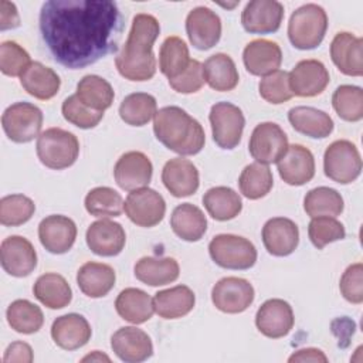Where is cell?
Wrapping results in <instances>:
<instances>
[{
    "instance_id": "cell-1",
    "label": "cell",
    "mask_w": 363,
    "mask_h": 363,
    "mask_svg": "<svg viewBox=\"0 0 363 363\" xmlns=\"http://www.w3.org/2000/svg\"><path fill=\"white\" fill-rule=\"evenodd\" d=\"M38 24L52 58L69 69L116 52L123 30L118 4L109 0H48Z\"/></svg>"
},
{
    "instance_id": "cell-2",
    "label": "cell",
    "mask_w": 363,
    "mask_h": 363,
    "mask_svg": "<svg viewBox=\"0 0 363 363\" xmlns=\"http://www.w3.org/2000/svg\"><path fill=\"white\" fill-rule=\"evenodd\" d=\"M160 33V24L152 14L139 13L132 20L128 38L115 58L118 72L129 81H149L156 74L153 44Z\"/></svg>"
},
{
    "instance_id": "cell-3",
    "label": "cell",
    "mask_w": 363,
    "mask_h": 363,
    "mask_svg": "<svg viewBox=\"0 0 363 363\" xmlns=\"http://www.w3.org/2000/svg\"><path fill=\"white\" fill-rule=\"evenodd\" d=\"M153 132L163 146L182 156L197 155L206 143L204 129L200 122L174 105L163 106L156 112Z\"/></svg>"
},
{
    "instance_id": "cell-4",
    "label": "cell",
    "mask_w": 363,
    "mask_h": 363,
    "mask_svg": "<svg viewBox=\"0 0 363 363\" xmlns=\"http://www.w3.org/2000/svg\"><path fill=\"white\" fill-rule=\"evenodd\" d=\"M328 14L323 7L308 3L298 7L288 23V38L298 50H313L325 38Z\"/></svg>"
},
{
    "instance_id": "cell-5",
    "label": "cell",
    "mask_w": 363,
    "mask_h": 363,
    "mask_svg": "<svg viewBox=\"0 0 363 363\" xmlns=\"http://www.w3.org/2000/svg\"><path fill=\"white\" fill-rule=\"evenodd\" d=\"M40 162L54 170H62L72 166L79 155V142L77 136L61 128H48L37 138L35 145Z\"/></svg>"
},
{
    "instance_id": "cell-6",
    "label": "cell",
    "mask_w": 363,
    "mask_h": 363,
    "mask_svg": "<svg viewBox=\"0 0 363 363\" xmlns=\"http://www.w3.org/2000/svg\"><path fill=\"white\" fill-rule=\"evenodd\" d=\"M211 259L225 269H248L257 261L255 245L235 234H218L208 244Z\"/></svg>"
},
{
    "instance_id": "cell-7",
    "label": "cell",
    "mask_w": 363,
    "mask_h": 363,
    "mask_svg": "<svg viewBox=\"0 0 363 363\" xmlns=\"http://www.w3.org/2000/svg\"><path fill=\"white\" fill-rule=\"evenodd\" d=\"M43 112L30 102H16L1 115V126L14 143H28L41 135Z\"/></svg>"
},
{
    "instance_id": "cell-8",
    "label": "cell",
    "mask_w": 363,
    "mask_h": 363,
    "mask_svg": "<svg viewBox=\"0 0 363 363\" xmlns=\"http://www.w3.org/2000/svg\"><path fill=\"white\" fill-rule=\"evenodd\" d=\"M325 174L339 183L349 184L362 173V157L350 140L339 139L330 143L323 155Z\"/></svg>"
},
{
    "instance_id": "cell-9",
    "label": "cell",
    "mask_w": 363,
    "mask_h": 363,
    "mask_svg": "<svg viewBox=\"0 0 363 363\" xmlns=\"http://www.w3.org/2000/svg\"><path fill=\"white\" fill-rule=\"evenodd\" d=\"M208 121L213 140L221 149L231 150L241 142L245 118L242 111L231 102H217L211 106Z\"/></svg>"
},
{
    "instance_id": "cell-10",
    "label": "cell",
    "mask_w": 363,
    "mask_h": 363,
    "mask_svg": "<svg viewBox=\"0 0 363 363\" xmlns=\"http://www.w3.org/2000/svg\"><path fill=\"white\" fill-rule=\"evenodd\" d=\"M288 136L275 122L258 123L248 142L250 155L262 164L277 163L288 150Z\"/></svg>"
},
{
    "instance_id": "cell-11",
    "label": "cell",
    "mask_w": 363,
    "mask_h": 363,
    "mask_svg": "<svg viewBox=\"0 0 363 363\" xmlns=\"http://www.w3.org/2000/svg\"><path fill=\"white\" fill-rule=\"evenodd\" d=\"M123 210L128 218L139 227L157 225L166 213V201L160 193L153 189L142 187L129 191Z\"/></svg>"
},
{
    "instance_id": "cell-12",
    "label": "cell",
    "mask_w": 363,
    "mask_h": 363,
    "mask_svg": "<svg viewBox=\"0 0 363 363\" xmlns=\"http://www.w3.org/2000/svg\"><path fill=\"white\" fill-rule=\"evenodd\" d=\"M254 286L238 277L221 278L211 289L213 305L224 313H241L254 302Z\"/></svg>"
},
{
    "instance_id": "cell-13",
    "label": "cell",
    "mask_w": 363,
    "mask_h": 363,
    "mask_svg": "<svg viewBox=\"0 0 363 363\" xmlns=\"http://www.w3.org/2000/svg\"><path fill=\"white\" fill-rule=\"evenodd\" d=\"M186 33L194 48L210 50L221 38V20L208 7H194L186 17Z\"/></svg>"
},
{
    "instance_id": "cell-14",
    "label": "cell",
    "mask_w": 363,
    "mask_h": 363,
    "mask_svg": "<svg viewBox=\"0 0 363 363\" xmlns=\"http://www.w3.org/2000/svg\"><path fill=\"white\" fill-rule=\"evenodd\" d=\"M291 92L296 96L311 98L322 94L329 84V71L319 60H302L288 72Z\"/></svg>"
},
{
    "instance_id": "cell-15",
    "label": "cell",
    "mask_w": 363,
    "mask_h": 363,
    "mask_svg": "<svg viewBox=\"0 0 363 363\" xmlns=\"http://www.w3.org/2000/svg\"><path fill=\"white\" fill-rule=\"evenodd\" d=\"M0 262L9 275L23 278L30 275L37 267V252L27 238L10 235L1 241Z\"/></svg>"
},
{
    "instance_id": "cell-16",
    "label": "cell",
    "mask_w": 363,
    "mask_h": 363,
    "mask_svg": "<svg viewBox=\"0 0 363 363\" xmlns=\"http://www.w3.org/2000/svg\"><path fill=\"white\" fill-rule=\"evenodd\" d=\"M153 166L150 159L138 150L123 153L113 167L116 184L126 191L146 187L152 180Z\"/></svg>"
},
{
    "instance_id": "cell-17",
    "label": "cell",
    "mask_w": 363,
    "mask_h": 363,
    "mask_svg": "<svg viewBox=\"0 0 363 363\" xmlns=\"http://www.w3.org/2000/svg\"><path fill=\"white\" fill-rule=\"evenodd\" d=\"M284 6L277 0H252L241 13V24L247 33L269 34L279 30Z\"/></svg>"
},
{
    "instance_id": "cell-18",
    "label": "cell",
    "mask_w": 363,
    "mask_h": 363,
    "mask_svg": "<svg viewBox=\"0 0 363 363\" xmlns=\"http://www.w3.org/2000/svg\"><path fill=\"white\" fill-rule=\"evenodd\" d=\"M292 306L279 298L265 301L257 311L255 325L257 329L267 337L279 339L286 336L294 328Z\"/></svg>"
},
{
    "instance_id": "cell-19",
    "label": "cell",
    "mask_w": 363,
    "mask_h": 363,
    "mask_svg": "<svg viewBox=\"0 0 363 363\" xmlns=\"http://www.w3.org/2000/svg\"><path fill=\"white\" fill-rule=\"evenodd\" d=\"M38 238L48 252L65 254L75 242L77 225L67 216L52 214L38 224Z\"/></svg>"
},
{
    "instance_id": "cell-20",
    "label": "cell",
    "mask_w": 363,
    "mask_h": 363,
    "mask_svg": "<svg viewBox=\"0 0 363 363\" xmlns=\"http://www.w3.org/2000/svg\"><path fill=\"white\" fill-rule=\"evenodd\" d=\"M111 347L126 363H139L153 354V345L149 335L136 326L119 328L111 337Z\"/></svg>"
},
{
    "instance_id": "cell-21",
    "label": "cell",
    "mask_w": 363,
    "mask_h": 363,
    "mask_svg": "<svg viewBox=\"0 0 363 363\" xmlns=\"http://www.w3.org/2000/svg\"><path fill=\"white\" fill-rule=\"evenodd\" d=\"M277 164L279 177L289 186H303L315 176V157L312 152L298 143L288 146V150Z\"/></svg>"
},
{
    "instance_id": "cell-22",
    "label": "cell",
    "mask_w": 363,
    "mask_h": 363,
    "mask_svg": "<svg viewBox=\"0 0 363 363\" xmlns=\"http://www.w3.org/2000/svg\"><path fill=\"white\" fill-rule=\"evenodd\" d=\"M85 240L94 254L99 257H115L122 252L126 242V234L119 223L101 218L88 227Z\"/></svg>"
},
{
    "instance_id": "cell-23",
    "label": "cell",
    "mask_w": 363,
    "mask_h": 363,
    "mask_svg": "<svg viewBox=\"0 0 363 363\" xmlns=\"http://www.w3.org/2000/svg\"><path fill=\"white\" fill-rule=\"evenodd\" d=\"M330 58L342 74L362 77L363 40L347 31L337 33L330 43Z\"/></svg>"
},
{
    "instance_id": "cell-24",
    "label": "cell",
    "mask_w": 363,
    "mask_h": 363,
    "mask_svg": "<svg viewBox=\"0 0 363 363\" xmlns=\"http://www.w3.org/2000/svg\"><path fill=\"white\" fill-rule=\"evenodd\" d=\"M262 242L274 257L291 255L299 244V228L286 217L269 218L262 227Z\"/></svg>"
},
{
    "instance_id": "cell-25",
    "label": "cell",
    "mask_w": 363,
    "mask_h": 363,
    "mask_svg": "<svg viewBox=\"0 0 363 363\" xmlns=\"http://www.w3.org/2000/svg\"><path fill=\"white\" fill-rule=\"evenodd\" d=\"M242 61L251 75L265 77L281 67L282 51L275 41L257 38L245 45Z\"/></svg>"
},
{
    "instance_id": "cell-26",
    "label": "cell",
    "mask_w": 363,
    "mask_h": 363,
    "mask_svg": "<svg viewBox=\"0 0 363 363\" xmlns=\"http://www.w3.org/2000/svg\"><path fill=\"white\" fill-rule=\"evenodd\" d=\"M162 182L172 196L187 197L197 191L200 176L193 162L183 157H174L164 163Z\"/></svg>"
},
{
    "instance_id": "cell-27",
    "label": "cell",
    "mask_w": 363,
    "mask_h": 363,
    "mask_svg": "<svg viewBox=\"0 0 363 363\" xmlns=\"http://www.w3.org/2000/svg\"><path fill=\"white\" fill-rule=\"evenodd\" d=\"M91 335L92 330L88 320L79 313L58 316L51 325V337L64 350H75L85 346Z\"/></svg>"
},
{
    "instance_id": "cell-28",
    "label": "cell",
    "mask_w": 363,
    "mask_h": 363,
    "mask_svg": "<svg viewBox=\"0 0 363 363\" xmlns=\"http://www.w3.org/2000/svg\"><path fill=\"white\" fill-rule=\"evenodd\" d=\"M20 84L31 96L40 101H48L57 95L61 86V79L52 68L45 67L38 61H31L20 75Z\"/></svg>"
},
{
    "instance_id": "cell-29",
    "label": "cell",
    "mask_w": 363,
    "mask_h": 363,
    "mask_svg": "<svg viewBox=\"0 0 363 363\" xmlns=\"http://www.w3.org/2000/svg\"><path fill=\"white\" fill-rule=\"evenodd\" d=\"M115 269L102 262H85L77 272V284L81 292L89 298H102L115 286Z\"/></svg>"
},
{
    "instance_id": "cell-30",
    "label": "cell",
    "mask_w": 363,
    "mask_h": 363,
    "mask_svg": "<svg viewBox=\"0 0 363 363\" xmlns=\"http://www.w3.org/2000/svg\"><path fill=\"white\" fill-rule=\"evenodd\" d=\"M288 121L292 128L309 138L323 139L333 132V121L325 111L313 106H295L288 112Z\"/></svg>"
},
{
    "instance_id": "cell-31",
    "label": "cell",
    "mask_w": 363,
    "mask_h": 363,
    "mask_svg": "<svg viewBox=\"0 0 363 363\" xmlns=\"http://www.w3.org/2000/svg\"><path fill=\"white\" fill-rule=\"evenodd\" d=\"M136 279L150 286L174 282L180 275L179 262L172 257H142L133 267Z\"/></svg>"
},
{
    "instance_id": "cell-32",
    "label": "cell",
    "mask_w": 363,
    "mask_h": 363,
    "mask_svg": "<svg viewBox=\"0 0 363 363\" xmlns=\"http://www.w3.org/2000/svg\"><path fill=\"white\" fill-rule=\"evenodd\" d=\"M196 303L194 292L186 285H176L157 291L153 296L155 312L163 319H179L186 316Z\"/></svg>"
},
{
    "instance_id": "cell-33",
    "label": "cell",
    "mask_w": 363,
    "mask_h": 363,
    "mask_svg": "<svg viewBox=\"0 0 363 363\" xmlns=\"http://www.w3.org/2000/svg\"><path fill=\"white\" fill-rule=\"evenodd\" d=\"M115 309L122 319L140 325L153 316V298L139 288H126L116 296Z\"/></svg>"
},
{
    "instance_id": "cell-34",
    "label": "cell",
    "mask_w": 363,
    "mask_h": 363,
    "mask_svg": "<svg viewBox=\"0 0 363 363\" xmlns=\"http://www.w3.org/2000/svg\"><path fill=\"white\" fill-rule=\"evenodd\" d=\"M173 233L183 241H199L207 230V218L204 213L191 203L179 204L170 217Z\"/></svg>"
},
{
    "instance_id": "cell-35",
    "label": "cell",
    "mask_w": 363,
    "mask_h": 363,
    "mask_svg": "<svg viewBox=\"0 0 363 363\" xmlns=\"http://www.w3.org/2000/svg\"><path fill=\"white\" fill-rule=\"evenodd\" d=\"M203 72L208 86L218 92L234 89L240 81L235 62L224 52L210 55L203 64Z\"/></svg>"
},
{
    "instance_id": "cell-36",
    "label": "cell",
    "mask_w": 363,
    "mask_h": 363,
    "mask_svg": "<svg viewBox=\"0 0 363 363\" xmlns=\"http://www.w3.org/2000/svg\"><path fill=\"white\" fill-rule=\"evenodd\" d=\"M34 296L50 309H62L72 299V291L67 279L55 272H47L37 278L33 286Z\"/></svg>"
},
{
    "instance_id": "cell-37",
    "label": "cell",
    "mask_w": 363,
    "mask_h": 363,
    "mask_svg": "<svg viewBox=\"0 0 363 363\" xmlns=\"http://www.w3.org/2000/svg\"><path fill=\"white\" fill-rule=\"evenodd\" d=\"M203 204L207 213L217 221L235 218L242 210V201L237 191L227 186L208 189L203 196Z\"/></svg>"
},
{
    "instance_id": "cell-38",
    "label": "cell",
    "mask_w": 363,
    "mask_h": 363,
    "mask_svg": "<svg viewBox=\"0 0 363 363\" xmlns=\"http://www.w3.org/2000/svg\"><path fill=\"white\" fill-rule=\"evenodd\" d=\"M77 96L88 108L104 112L113 104L115 92L112 85L99 75H85L77 84Z\"/></svg>"
},
{
    "instance_id": "cell-39",
    "label": "cell",
    "mask_w": 363,
    "mask_h": 363,
    "mask_svg": "<svg viewBox=\"0 0 363 363\" xmlns=\"http://www.w3.org/2000/svg\"><path fill=\"white\" fill-rule=\"evenodd\" d=\"M190 61L189 47L180 37L170 35L162 43L159 51V68L167 79L182 75L187 69Z\"/></svg>"
},
{
    "instance_id": "cell-40",
    "label": "cell",
    "mask_w": 363,
    "mask_h": 363,
    "mask_svg": "<svg viewBox=\"0 0 363 363\" xmlns=\"http://www.w3.org/2000/svg\"><path fill=\"white\" fill-rule=\"evenodd\" d=\"M157 112L156 98L147 92H133L125 96L119 105L121 119L130 126H143Z\"/></svg>"
},
{
    "instance_id": "cell-41",
    "label": "cell",
    "mask_w": 363,
    "mask_h": 363,
    "mask_svg": "<svg viewBox=\"0 0 363 363\" xmlns=\"http://www.w3.org/2000/svg\"><path fill=\"white\" fill-rule=\"evenodd\" d=\"M6 318L11 329L23 335L38 332L44 323L43 311L28 299L13 301L6 311Z\"/></svg>"
},
{
    "instance_id": "cell-42",
    "label": "cell",
    "mask_w": 363,
    "mask_h": 363,
    "mask_svg": "<svg viewBox=\"0 0 363 363\" xmlns=\"http://www.w3.org/2000/svg\"><path fill=\"white\" fill-rule=\"evenodd\" d=\"M343 207L345 203L340 193L326 186L309 190L303 199V210L311 218L319 216L336 217L343 211Z\"/></svg>"
},
{
    "instance_id": "cell-43",
    "label": "cell",
    "mask_w": 363,
    "mask_h": 363,
    "mask_svg": "<svg viewBox=\"0 0 363 363\" xmlns=\"http://www.w3.org/2000/svg\"><path fill=\"white\" fill-rule=\"evenodd\" d=\"M274 186L272 172L267 164L250 163L247 164L238 179V187L244 197L250 200H258L267 196Z\"/></svg>"
},
{
    "instance_id": "cell-44",
    "label": "cell",
    "mask_w": 363,
    "mask_h": 363,
    "mask_svg": "<svg viewBox=\"0 0 363 363\" xmlns=\"http://www.w3.org/2000/svg\"><path fill=\"white\" fill-rule=\"evenodd\" d=\"M85 210L98 218L119 217L123 211L122 196L106 186H99L88 191L85 196Z\"/></svg>"
},
{
    "instance_id": "cell-45",
    "label": "cell",
    "mask_w": 363,
    "mask_h": 363,
    "mask_svg": "<svg viewBox=\"0 0 363 363\" xmlns=\"http://www.w3.org/2000/svg\"><path fill=\"white\" fill-rule=\"evenodd\" d=\"M332 106L346 122H359L363 118V91L356 85H340L332 95Z\"/></svg>"
},
{
    "instance_id": "cell-46",
    "label": "cell",
    "mask_w": 363,
    "mask_h": 363,
    "mask_svg": "<svg viewBox=\"0 0 363 363\" xmlns=\"http://www.w3.org/2000/svg\"><path fill=\"white\" fill-rule=\"evenodd\" d=\"M34 211V201L24 194H9L0 200V223L4 227H17L27 223Z\"/></svg>"
},
{
    "instance_id": "cell-47",
    "label": "cell",
    "mask_w": 363,
    "mask_h": 363,
    "mask_svg": "<svg viewBox=\"0 0 363 363\" xmlns=\"http://www.w3.org/2000/svg\"><path fill=\"white\" fill-rule=\"evenodd\" d=\"M308 235L311 242L318 250H322L330 242L343 240L346 235V231L343 224L337 221L335 217L319 216L311 220L308 225Z\"/></svg>"
},
{
    "instance_id": "cell-48",
    "label": "cell",
    "mask_w": 363,
    "mask_h": 363,
    "mask_svg": "<svg viewBox=\"0 0 363 363\" xmlns=\"http://www.w3.org/2000/svg\"><path fill=\"white\" fill-rule=\"evenodd\" d=\"M61 112L67 122L81 129L95 128L104 118V112H98L85 106L78 99L77 94L64 99L61 105Z\"/></svg>"
},
{
    "instance_id": "cell-49",
    "label": "cell",
    "mask_w": 363,
    "mask_h": 363,
    "mask_svg": "<svg viewBox=\"0 0 363 363\" xmlns=\"http://www.w3.org/2000/svg\"><path fill=\"white\" fill-rule=\"evenodd\" d=\"M258 91L262 99L274 105L284 104L294 96L288 82V72L282 69H277L262 77L258 85Z\"/></svg>"
},
{
    "instance_id": "cell-50",
    "label": "cell",
    "mask_w": 363,
    "mask_h": 363,
    "mask_svg": "<svg viewBox=\"0 0 363 363\" xmlns=\"http://www.w3.org/2000/svg\"><path fill=\"white\" fill-rule=\"evenodd\" d=\"M30 64V54L16 41L0 44V69L4 75L20 77Z\"/></svg>"
},
{
    "instance_id": "cell-51",
    "label": "cell",
    "mask_w": 363,
    "mask_h": 363,
    "mask_svg": "<svg viewBox=\"0 0 363 363\" xmlns=\"http://www.w3.org/2000/svg\"><path fill=\"white\" fill-rule=\"evenodd\" d=\"M339 289L343 298L354 305L363 302V265L354 262L349 265L340 277Z\"/></svg>"
},
{
    "instance_id": "cell-52",
    "label": "cell",
    "mask_w": 363,
    "mask_h": 363,
    "mask_svg": "<svg viewBox=\"0 0 363 363\" xmlns=\"http://www.w3.org/2000/svg\"><path fill=\"white\" fill-rule=\"evenodd\" d=\"M203 64L199 60H191L187 69L177 78L169 79V85L179 94H194L204 85Z\"/></svg>"
},
{
    "instance_id": "cell-53",
    "label": "cell",
    "mask_w": 363,
    "mask_h": 363,
    "mask_svg": "<svg viewBox=\"0 0 363 363\" xmlns=\"http://www.w3.org/2000/svg\"><path fill=\"white\" fill-rule=\"evenodd\" d=\"M33 359L34 354L31 346L21 340L10 343L3 356L4 363H31Z\"/></svg>"
},
{
    "instance_id": "cell-54",
    "label": "cell",
    "mask_w": 363,
    "mask_h": 363,
    "mask_svg": "<svg viewBox=\"0 0 363 363\" xmlns=\"http://www.w3.org/2000/svg\"><path fill=\"white\" fill-rule=\"evenodd\" d=\"M20 26V17L18 11L14 3H10L7 0L0 1V30H13Z\"/></svg>"
},
{
    "instance_id": "cell-55",
    "label": "cell",
    "mask_w": 363,
    "mask_h": 363,
    "mask_svg": "<svg viewBox=\"0 0 363 363\" xmlns=\"http://www.w3.org/2000/svg\"><path fill=\"white\" fill-rule=\"evenodd\" d=\"M289 363H294V362H312V363H326L328 362V357L326 354L320 350V349H316V347H305V349H299L296 350L295 353H292L288 359Z\"/></svg>"
},
{
    "instance_id": "cell-56",
    "label": "cell",
    "mask_w": 363,
    "mask_h": 363,
    "mask_svg": "<svg viewBox=\"0 0 363 363\" xmlns=\"http://www.w3.org/2000/svg\"><path fill=\"white\" fill-rule=\"evenodd\" d=\"M81 362H111V359H109L106 354H104L102 352L94 350L92 353L84 356V357L81 359Z\"/></svg>"
}]
</instances>
